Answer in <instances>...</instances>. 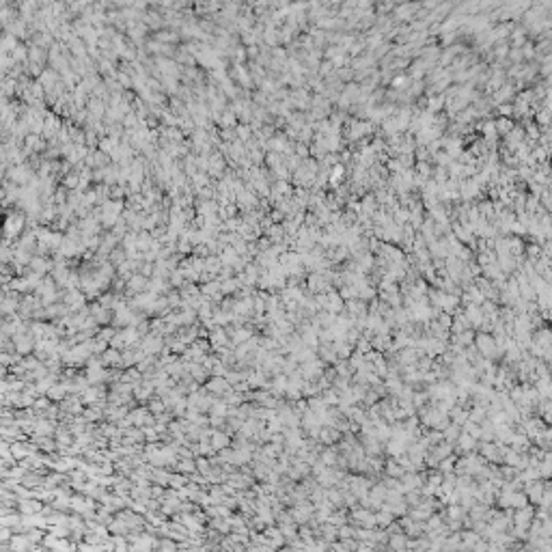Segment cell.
Returning <instances> with one entry per match:
<instances>
[{
    "label": "cell",
    "instance_id": "1",
    "mask_svg": "<svg viewBox=\"0 0 552 552\" xmlns=\"http://www.w3.org/2000/svg\"><path fill=\"white\" fill-rule=\"evenodd\" d=\"M351 522L358 524L362 528H376V513H371V509H354L351 511Z\"/></svg>",
    "mask_w": 552,
    "mask_h": 552
},
{
    "label": "cell",
    "instance_id": "2",
    "mask_svg": "<svg viewBox=\"0 0 552 552\" xmlns=\"http://www.w3.org/2000/svg\"><path fill=\"white\" fill-rule=\"evenodd\" d=\"M408 535L405 533H397V535H388V542H386V546H388V550L391 552H405L408 550Z\"/></svg>",
    "mask_w": 552,
    "mask_h": 552
},
{
    "label": "cell",
    "instance_id": "3",
    "mask_svg": "<svg viewBox=\"0 0 552 552\" xmlns=\"http://www.w3.org/2000/svg\"><path fill=\"white\" fill-rule=\"evenodd\" d=\"M41 502H37V501H20V505H18V511H20V516H35V513H41Z\"/></svg>",
    "mask_w": 552,
    "mask_h": 552
},
{
    "label": "cell",
    "instance_id": "4",
    "mask_svg": "<svg viewBox=\"0 0 552 552\" xmlns=\"http://www.w3.org/2000/svg\"><path fill=\"white\" fill-rule=\"evenodd\" d=\"M477 345H479V350L483 351L485 356H492V354H494V341H492L490 337H479V339H477Z\"/></svg>",
    "mask_w": 552,
    "mask_h": 552
},
{
    "label": "cell",
    "instance_id": "5",
    "mask_svg": "<svg viewBox=\"0 0 552 552\" xmlns=\"http://www.w3.org/2000/svg\"><path fill=\"white\" fill-rule=\"evenodd\" d=\"M393 522H395V516H391L388 511H380V513H376V527L386 528L388 524H393Z\"/></svg>",
    "mask_w": 552,
    "mask_h": 552
},
{
    "label": "cell",
    "instance_id": "6",
    "mask_svg": "<svg viewBox=\"0 0 552 552\" xmlns=\"http://www.w3.org/2000/svg\"><path fill=\"white\" fill-rule=\"evenodd\" d=\"M459 445L464 447V451H470V449L475 447V438L468 436V434H462V436H459Z\"/></svg>",
    "mask_w": 552,
    "mask_h": 552
},
{
    "label": "cell",
    "instance_id": "7",
    "mask_svg": "<svg viewBox=\"0 0 552 552\" xmlns=\"http://www.w3.org/2000/svg\"><path fill=\"white\" fill-rule=\"evenodd\" d=\"M339 539H354V527H339Z\"/></svg>",
    "mask_w": 552,
    "mask_h": 552
},
{
    "label": "cell",
    "instance_id": "8",
    "mask_svg": "<svg viewBox=\"0 0 552 552\" xmlns=\"http://www.w3.org/2000/svg\"><path fill=\"white\" fill-rule=\"evenodd\" d=\"M226 442H229V440H226V436H223V434H216V436H214V447H216V449L225 447Z\"/></svg>",
    "mask_w": 552,
    "mask_h": 552
},
{
    "label": "cell",
    "instance_id": "9",
    "mask_svg": "<svg viewBox=\"0 0 552 552\" xmlns=\"http://www.w3.org/2000/svg\"><path fill=\"white\" fill-rule=\"evenodd\" d=\"M388 473H391V475H397V477H399V475H401V468L395 466V464L391 462V464H388Z\"/></svg>",
    "mask_w": 552,
    "mask_h": 552
}]
</instances>
